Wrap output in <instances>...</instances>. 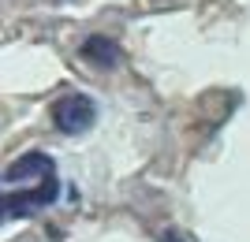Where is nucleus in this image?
<instances>
[{
    "instance_id": "obj_2",
    "label": "nucleus",
    "mask_w": 250,
    "mask_h": 242,
    "mask_svg": "<svg viewBox=\"0 0 250 242\" xmlns=\"http://www.w3.org/2000/svg\"><path fill=\"white\" fill-rule=\"evenodd\" d=\"M97 119V105L86 93H63L56 105H52V123L63 134H86Z\"/></svg>"
},
{
    "instance_id": "obj_4",
    "label": "nucleus",
    "mask_w": 250,
    "mask_h": 242,
    "mask_svg": "<svg viewBox=\"0 0 250 242\" xmlns=\"http://www.w3.org/2000/svg\"><path fill=\"white\" fill-rule=\"evenodd\" d=\"M83 60L94 63V67H116V63H120V45H116L112 37L94 34V37L83 41Z\"/></svg>"
},
{
    "instance_id": "obj_3",
    "label": "nucleus",
    "mask_w": 250,
    "mask_h": 242,
    "mask_svg": "<svg viewBox=\"0 0 250 242\" xmlns=\"http://www.w3.org/2000/svg\"><path fill=\"white\" fill-rule=\"evenodd\" d=\"M49 175H52V157H45V153H26V157H19L8 171H4V179H8V183H19V179H49Z\"/></svg>"
},
{
    "instance_id": "obj_1",
    "label": "nucleus",
    "mask_w": 250,
    "mask_h": 242,
    "mask_svg": "<svg viewBox=\"0 0 250 242\" xmlns=\"http://www.w3.org/2000/svg\"><path fill=\"white\" fill-rule=\"evenodd\" d=\"M56 194H60L56 175L42 179V186H34V190H11V194H0V223H4V220H22V216L45 209V205L56 201Z\"/></svg>"
}]
</instances>
